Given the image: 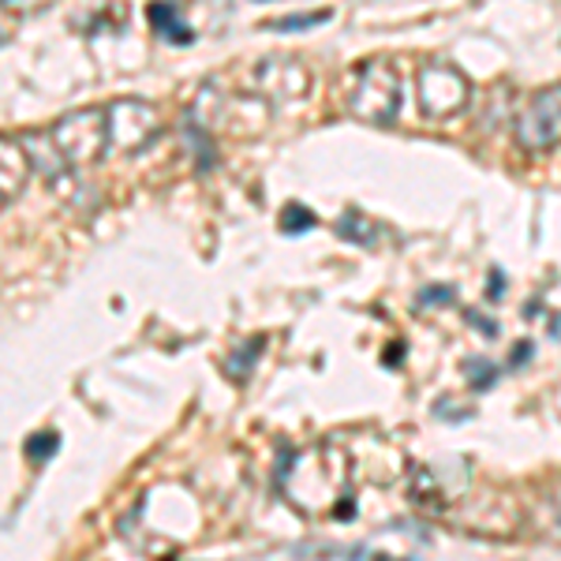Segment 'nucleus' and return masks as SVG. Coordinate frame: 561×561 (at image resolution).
Here are the masks:
<instances>
[{"mask_svg":"<svg viewBox=\"0 0 561 561\" xmlns=\"http://www.w3.org/2000/svg\"><path fill=\"white\" fill-rule=\"evenodd\" d=\"M277 483L288 502L304 513H345L341 505L345 497V468H341V454L330 446H314L304 454H293L280 465Z\"/></svg>","mask_w":561,"mask_h":561,"instance_id":"nucleus-1","label":"nucleus"},{"mask_svg":"<svg viewBox=\"0 0 561 561\" xmlns=\"http://www.w3.org/2000/svg\"><path fill=\"white\" fill-rule=\"evenodd\" d=\"M131 520H142V528L150 536L147 539L150 550H176L198 531V505L192 491L165 483V486H153L142 497L139 510L131 513Z\"/></svg>","mask_w":561,"mask_h":561,"instance_id":"nucleus-2","label":"nucleus"},{"mask_svg":"<svg viewBox=\"0 0 561 561\" xmlns=\"http://www.w3.org/2000/svg\"><path fill=\"white\" fill-rule=\"evenodd\" d=\"M53 142L68 169H90L108 150V116L105 108H79L53 124Z\"/></svg>","mask_w":561,"mask_h":561,"instance_id":"nucleus-3","label":"nucleus"},{"mask_svg":"<svg viewBox=\"0 0 561 561\" xmlns=\"http://www.w3.org/2000/svg\"><path fill=\"white\" fill-rule=\"evenodd\" d=\"M397 102H401V83H397V71L386 60H370L356 71L352 113L370 124H389L397 116Z\"/></svg>","mask_w":561,"mask_h":561,"instance_id":"nucleus-4","label":"nucleus"},{"mask_svg":"<svg viewBox=\"0 0 561 561\" xmlns=\"http://www.w3.org/2000/svg\"><path fill=\"white\" fill-rule=\"evenodd\" d=\"M517 139L524 150H550L561 142V83L531 94L517 121Z\"/></svg>","mask_w":561,"mask_h":561,"instance_id":"nucleus-5","label":"nucleus"},{"mask_svg":"<svg viewBox=\"0 0 561 561\" xmlns=\"http://www.w3.org/2000/svg\"><path fill=\"white\" fill-rule=\"evenodd\" d=\"M108 116V147L135 153L142 150L153 135L161 131V116L150 102H139V98H128V102H116L105 108Z\"/></svg>","mask_w":561,"mask_h":561,"instance_id":"nucleus-6","label":"nucleus"},{"mask_svg":"<svg viewBox=\"0 0 561 561\" xmlns=\"http://www.w3.org/2000/svg\"><path fill=\"white\" fill-rule=\"evenodd\" d=\"M248 79H251L248 87L266 98V102H288V98H296L307 90V68L296 65V60H285V57L259 60Z\"/></svg>","mask_w":561,"mask_h":561,"instance_id":"nucleus-7","label":"nucleus"},{"mask_svg":"<svg viewBox=\"0 0 561 561\" xmlns=\"http://www.w3.org/2000/svg\"><path fill=\"white\" fill-rule=\"evenodd\" d=\"M468 98V83L460 79V71L446 68V65H431L420 71V105L427 108L431 116L442 113H457Z\"/></svg>","mask_w":561,"mask_h":561,"instance_id":"nucleus-8","label":"nucleus"},{"mask_svg":"<svg viewBox=\"0 0 561 561\" xmlns=\"http://www.w3.org/2000/svg\"><path fill=\"white\" fill-rule=\"evenodd\" d=\"M31 158H26L23 139H0V203L20 198L31 184Z\"/></svg>","mask_w":561,"mask_h":561,"instance_id":"nucleus-9","label":"nucleus"},{"mask_svg":"<svg viewBox=\"0 0 561 561\" xmlns=\"http://www.w3.org/2000/svg\"><path fill=\"white\" fill-rule=\"evenodd\" d=\"M23 147H26V158H31L34 173L57 176V173H65V169H68L65 158H60V150H57V142H53V135H26Z\"/></svg>","mask_w":561,"mask_h":561,"instance_id":"nucleus-10","label":"nucleus"},{"mask_svg":"<svg viewBox=\"0 0 561 561\" xmlns=\"http://www.w3.org/2000/svg\"><path fill=\"white\" fill-rule=\"evenodd\" d=\"M147 20H150L153 31L161 34V38H169V42H192V31H187V26L176 20V8L169 4V0H158V4H150L147 8Z\"/></svg>","mask_w":561,"mask_h":561,"instance_id":"nucleus-11","label":"nucleus"},{"mask_svg":"<svg viewBox=\"0 0 561 561\" xmlns=\"http://www.w3.org/2000/svg\"><path fill=\"white\" fill-rule=\"evenodd\" d=\"M465 375L476 393H486V389H494V382L502 378V367L486 356H472V359H465Z\"/></svg>","mask_w":561,"mask_h":561,"instance_id":"nucleus-12","label":"nucleus"},{"mask_svg":"<svg viewBox=\"0 0 561 561\" xmlns=\"http://www.w3.org/2000/svg\"><path fill=\"white\" fill-rule=\"evenodd\" d=\"M333 12H304V15H285V20L266 23V31L274 34H296V31H314V26L330 23Z\"/></svg>","mask_w":561,"mask_h":561,"instance_id":"nucleus-13","label":"nucleus"},{"mask_svg":"<svg viewBox=\"0 0 561 561\" xmlns=\"http://www.w3.org/2000/svg\"><path fill=\"white\" fill-rule=\"evenodd\" d=\"M314 225H319V217L300 203H288L285 210H280V229H285L288 237H296V232H311Z\"/></svg>","mask_w":561,"mask_h":561,"instance_id":"nucleus-14","label":"nucleus"},{"mask_svg":"<svg viewBox=\"0 0 561 561\" xmlns=\"http://www.w3.org/2000/svg\"><path fill=\"white\" fill-rule=\"evenodd\" d=\"M337 232L345 240H352V243H364V248H370L375 243V237L367 232V217L364 214H356V210H348L345 217L337 221Z\"/></svg>","mask_w":561,"mask_h":561,"instance_id":"nucleus-15","label":"nucleus"},{"mask_svg":"<svg viewBox=\"0 0 561 561\" xmlns=\"http://www.w3.org/2000/svg\"><path fill=\"white\" fill-rule=\"evenodd\" d=\"M57 446H60L57 434L42 431V434H34V438L26 442V457H34V460H49L53 454H57Z\"/></svg>","mask_w":561,"mask_h":561,"instance_id":"nucleus-16","label":"nucleus"},{"mask_svg":"<svg viewBox=\"0 0 561 561\" xmlns=\"http://www.w3.org/2000/svg\"><path fill=\"white\" fill-rule=\"evenodd\" d=\"M449 304H457L454 285H427L420 293V307H449Z\"/></svg>","mask_w":561,"mask_h":561,"instance_id":"nucleus-17","label":"nucleus"},{"mask_svg":"<svg viewBox=\"0 0 561 561\" xmlns=\"http://www.w3.org/2000/svg\"><path fill=\"white\" fill-rule=\"evenodd\" d=\"M53 0H0V12L4 15H15V20H23V15H34V12H45Z\"/></svg>","mask_w":561,"mask_h":561,"instance_id":"nucleus-18","label":"nucleus"},{"mask_svg":"<svg viewBox=\"0 0 561 561\" xmlns=\"http://www.w3.org/2000/svg\"><path fill=\"white\" fill-rule=\"evenodd\" d=\"M531 356H536V345H531V341H517V348H513V356H510V370L524 367Z\"/></svg>","mask_w":561,"mask_h":561,"instance_id":"nucleus-19","label":"nucleus"},{"mask_svg":"<svg viewBox=\"0 0 561 561\" xmlns=\"http://www.w3.org/2000/svg\"><path fill=\"white\" fill-rule=\"evenodd\" d=\"M486 296H491V300H502V296H505V274H502V270H491V288H486Z\"/></svg>","mask_w":561,"mask_h":561,"instance_id":"nucleus-20","label":"nucleus"},{"mask_svg":"<svg viewBox=\"0 0 561 561\" xmlns=\"http://www.w3.org/2000/svg\"><path fill=\"white\" fill-rule=\"evenodd\" d=\"M468 322H472L476 330H483L486 337H497V325H494V322H486V314H476V311H468Z\"/></svg>","mask_w":561,"mask_h":561,"instance_id":"nucleus-21","label":"nucleus"},{"mask_svg":"<svg viewBox=\"0 0 561 561\" xmlns=\"http://www.w3.org/2000/svg\"><path fill=\"white\" fill-rule=\"evenodd\" d=\"M401 359H404V345H393V352H386V364H401Z\"/></svg>","mask_w":561,"mask_h":561,"instance_id":"nucleus-22","label":"nucleus"}]
</instances>
